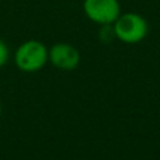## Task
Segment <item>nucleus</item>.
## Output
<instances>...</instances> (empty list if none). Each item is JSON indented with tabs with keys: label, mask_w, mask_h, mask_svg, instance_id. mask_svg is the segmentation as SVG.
<instances>
[{
	"label": "nucleus",
	"mask_w": 160,
	"mask_h": 160,
	"mask_svg": "<svg viewBox=\"0 0 160 160\" xmlns=\"http://www.w3.org/2000/svg\"><path fill=\"white\" fill-rule=\"evenodd\" d=\"M14 62L22 72H37L42 69L48 62V49L42 42L37 39L25 41L17 48L14 53Z\"/></svg>",
	"instance_id": "f257e3e1"
},
{
	"label": "nucleus",
	"mask_w": 160,
	"mask_h": 160,
	"mask_svg": "<svg viewBox=\"0 0 160 160\" xmlns=\"http://www.w3.org/2000/svg\"><path fill=\"white\" fill-rule=\"evenodd\" d=\"M114 34L125 44H138L148 35V21L136 13L119 14L114 22Z\"/></svg>",
	"instance_id": "f03ea898"
},
{
	"label": "nucleus",
	"mask_w": 160,
	"mask_h": 160,
	"mask_svg": "<svg viewBox=\"0 0 160 160\" xmlns=\"http://www.w3.org/2000/svg\"><path fill=\"white\" fill-rule=\"evenodd\" d=\"M83 10L93 22L111 25L121 14V6L118 0H84Z\"/></svg>",
	"instance_id": "7ed1b4c3"
},
{
	"label": "nucleus",
	"mask_w": 160,
	"mask_h": 160,
	"mask_svg": "<svg viewBox=\"0 0 160 160\" xmlns=\"http://www.w3.org/2000/svg\"><path fill=\"white\" fill-rule=\"evenodd\" d=\"M48 61L61 70H73L80 63V52L70 44H55L48 49Z\"/></svg>",
	"instance_id": "20e7f679"
},
{
	"label": "nucleus",
	"mask_w": 160,
	"mask_h": 160,
	"mask_svg": "<svg viewBox=\"0 0 160 160\" xmlns=\"http://www.w3.org/2000/svg\"><path fill=\"white\" fill-rule=\"evenodd\" d=\"M8 55H10V52H8V48L7 45L4 44V42L0 39V68L4 66L6 63H7L8 61Z\"/></svg>",
	"instance_id": "39448f33"
},
{
	"label": "nucleus",
	"mask_w": 160,
	"mask_h": 160,
	"mask_svg": "<svg viewBox=\"0 0 160 160\" xmlns=\"http://www.w3.org/2000/svg\"><path fill=\"white\" fill-rule=\"evenodd\" d=\"M0 115H2V102H0Z\"/></svg>",
	"instance_id": "423d86ee"
}]
</instances>
